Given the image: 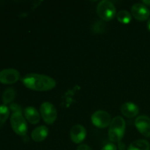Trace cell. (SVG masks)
<instances>
[{
	"mask_svg": "<svg viewBox=\"0 0 150 150\" xmlns=\"http://www.w3.org/2000/svg\"><path fill=\"white\" fill-rule=\"evenodd\" d=\"M10 115L9 108L5 105H0V127L4 124Z\"/></svg>",
	"mask_w": 150,
	"mask_h": 150,
	"instance_id": "e0dca14e",
	"label": "cell"
},
{
	"mask_svg": "<svg viewBox=\"0 0 150 150\" xmlns=\"http://www.w3.org/2000/svg\"><path fill=\"white\" fill-rule=\"evenodd\" d=\"M40 115L42 120L47 124L51 125L56 121L57 118V111L55 106L49 102L42 103L40 108Z\"/></svg>",
	"mask_w": 150,
	"mask_h": 150,
	"instance_id": "5b68a950",
	"label": "cell"
},
{
	"mask_svg": "<svg viewBox=\"0 0 150 150\" xmlns=\"http://www.w3.org/2000/svg\"><path fill=\"white\" fill-rule=\"evenodd\" d=\"M48 135V130L45 126L41 125L36 127L32 132V139L36 142H41L45 140Z\"/></svg>",
	"mask_w": 150,
	"mask_h": 150,
	"instance_id": "4fadbf2b",
	"label": "cell"
},
{
	"mask_svg": "<svg viewBox=\"0 0 150 150\" xmlns=\"http://www.w3.org/2000/svg\"><path fill=\"white\" fill-rule=\"evenodd\" d=\"M20 78L19 72L16 69L7 68L0 71V82L5 84H12Z\"/></svg>",
	"mask_w": 150,
	"mask_h": 150,
	"instance_id": "ba28073f",
	"label": "cell"
},
{
	"mask_svg": "<svg viewBox=\"0 0 150 150\" xmlns=\"http://www.w3.org/2000/svg\"><path fill=\"white\" fill-rule=\"evenodd\" d=\"M147 28L150 32V18L149 19V21H148V22H147Z\"/></svg>",
	"mask_w": 150,
	"mask_h": 150,
	"instance_id": "cb8c5ba5",
	"label": "cell"
},
{
	"mask_svg": "<svg viewBox=\"0 0 150 150\" xmlns=\"http://www.w3.org/2000/svg\"><path fill=\"white\" fill-rule=\"evenodd\" d=\"M139 112V107L133 103H125L121 106V113L127 118H133L136 117Z\"/></svg>",
	"mask_w": 150,
	"mask_h": 150,
	"instance_id": "8fae6325",
	"label": "cell"
},
{
	"mask_svg": "<svg viewBox=\"0 0 150 150\" xmlns=\"http://www.w3.org/2000/svg\"><path fill=\"white\" fill-rule=\"evenodd\" d=\"M125 121L120 116L114 117L110 124L108 130V138L113 143H119L124 136L125 130Z\"/></svg>",
	"mask_w": 150,
	"mask_h": 150,
	"instance_id": "7a4b0ae2",
	"label": "cell"
},
{
	"mask_svg": "<svg viewBox=\"0 0 150 150\" xmlns=\"http://www.w3.org/2000/svg\"><path fill=\"white\" fill-rule=\"evenodd\" d=\"M143 4H146V5H150V1H147V0H144Z\"/></svg>",
	"mask_w": 150,
	"mask_h": 150,
	"instance_id": "603a6c76",
	"label": "cell"
},
{
	"mask_svg": "<svg viewBox=\"0 0 150 150\" xmlns=\"http://www.w3.org/2000/svg\"><path fill=\"white\" fill-rule=\"evenodd\" d=\"M132 16L139 21H144L149 17L150 12L145 4L142 3H136L131 8Z\"/></svg>",
	"mask_w": 150,
	"mask_h": 150,
	"instance_id": "52a82bcc",
	"label": "cell"
},
{
	"mask_svg": "<svg viewBox=\"0 0 150 150\" xmlns=\"http://www.w3.org/2000/svg\"><path fill=\"white\" fill-rule=\"evenodd\" d=\"M127 150H150V144L147 141L139 139L132 142Z\"/></svg>",
	"mask_w": 150,
	"mask_h": 150,
	"instance_id": "5bb4252c",
	"label": "cell"
},
{
	"mask_svg": "<svg viewBox=\"0 0 150 150\" xmlns=\"http://www.w3.org/2000/svg\"><path fill=\"white\" fill-rule=\"evenodd\" d=\"M136 128L145 137H150V118L147 116L142 115L136 118L135 121Z\"/></svg>",
	"mask_w": 150,
	"mask_h": 150,
	"instance_id": "9c48e42d",
	"label": "cell"
},
{
	"mask_svg": "<svg viewBox=\"0 0 150 150\" xmlns=\"http://www.w3.org/2000/svg\"><path fill=\"white\" fill-rule=\"evenodd\" d=\"M23 113H24L25 118L31 124H38L40 122V114L38 111V110L34 108V107H26L24 109V111H23Z\"/></svg>",
	"mask_w": 150,
	"mask_h": 150,
	"instance_id": "7c38bea8",
	"label": "cell"
},
{
	"mask_svg": "<svg viewBox=\"0 0 150 150\" xmlns=\"http://www.w3.org/2000/svg\"><path fill=\"white\" fill-rule=\"evenodd\" d=\"M97 13L101 19L105 21H111L117 14L116 7L111 1L103 0L100 1L97 7Z\"/></svg>",
	"mask_w": 150,
	"mask_h": 150,
	"instance_id": "3957f363",
	"label": "cell"
},
{
	"mask_svg": "<svg viewBox=\"0 0 150 150\" xmlns=\"http://www.w3.org/2000/svg\"><path fill=\"white\" fill-rule=\"evenodd\" d=\"M117 20L123 24H127L131 21L132 16L127 10H121L117 14Z\"/></svg>",
	"mask_w": 150,
	"mask_h": 150,
	"instance_id": "9a60e30c",
	"label": "cell"
},
{
	"mask_svg": "<svg viewBox=\"0 0 150 150\" xmlns=\"http://www.w3.org/2000/svg\"><path fill=\"white\" fill-rule=\"evenodd\" d=\"M70 136L73 143L81 144L86 138V129L81 125H76L70 130Z\"/></svg>",
	"mask_w": 150,
	"mask_h": 150,
	"instance_id": "30bf717a",
	"label": "cell"
},
{
	"mask_svg": "<svg viewBox=\"0 0 150 150\" xmlns=\"http://www.w3.org/2000/svg\"><path fill=\"white\" fill-rule=\"evenodd\" d=\"M77 150H92V149L86 144H81L78 146Z\"/></svg>",
	"mask_w": 150,
	"mask_h": 150,
	"instance_id": "44dd1931",
	"label": "cell"
},
{
	"mask_svg": "<svg viewBox=\"0 0 150 150\" xmlns=\"http://www.w3.org/2000/svg\"><path fill=\"white\" fill-rule=\"evenodd\" d=\"M16 96V91L13 88H8L3 92L2 95V101L4 103V105L8 104L11 103L14 100Z\"/></svg>",
	"mask_w": 150,
	"mask_h": 150,
	"instance_id": "2e32d148",
	"label": "cell"
},
{
	"mask_svg": "<svg viewBox=\"0 0 150 150\" xmlns=\"http://www.w3.org/2000/svg\"><path fill=\"white\" fill-rule=\"evenodd\" d=\"M10 124L13 131L23 136L27 133V124L21 112H13L10 117Z\"/></svg>",
	"mask_w": 150,
	"mask_h": 150,
	"instance_id": "277c9868",
	"label": "cell"
},
{
	"mask_svg": "<svg viewBox=\"0 0 150 150\" xmlns=\"http://www.w3.org/2000/svg\"><path fill=\"white\" fill-rule=\"evenodd\" d=\"M10 109L13 111V112H21V108L16 103H12L10 106Z\"/></svg>",
	"mask_w": 150,
	"mask_h": 150,
	"instance_id": "d6986e66",
	"label": "cell"
},
{
	"mask_svg": "<svg viewBox=\"0 0 150 150\" xmlns=\"http://www.w3.org/2000/svg\"><path fill=\"white\" fill-rule=\"evenodd\" d=\"M21 82L28 89L39 92L51 90L56 86V81L48 76L38 73H30L23 76Z\"/></svg>",
	"mask_w": 150,
	"mask_h": 150,
	"instance_id": "6da1fadb",
	"label": "cell"
},
{
	"mask_svg": "<svg viewBox=\"0 0 150 150\" xmlns=\"http://www.w3.org/2000/svg\"><path fill=\"white\" fill-rule=\"evenodd\" d=\"M101 150H117V146H116V145L114 144L110 143L106 144L105 146H104Z\"/></svg>",
	"mask_w": 150,
	"mask_h": 150,
	"instance_id": "ffe728a7",
	"label": "cell"
},
{
	"mask_svg": "<svg viewBox=\"0 0 150 150\" xmlns=\"http://www.w3.org/2000/svg\"><path fill=\"white\" fill-rule=\"evenodd\" d=\"M105 25L104 24L103 21H97L95 24L93 25V30L96 33H103L105 31Z\"/></svg>",
	"mask_w": 150,
	"mask_h": 150,
	"instance_id": "ac0fdd59",
	"label": "cell"
},
{
	"mask_svg": "<svg viewBox=\"0 0 150 150\" xmlns=\"http://www.w3.org/2000/svg\"><path fill=\"white\" fill-rule=\"evenodd\" d=\"M92 124L99 128H104L110 125L111 122V115L105 111H97L91 117Z\"/></svg>",
	"mask_w": 150,
	"mask_h": 150,
	"instance_id": "8992f818",
	"label": "cell"
},
{
	"mask_svg": "<svg viewBox=\"0 0 150 150\" xmlns=\"http://www.w3.org/2000/svg\"><path fill=\"white\" fill-rule=\"evenodd\" d=\"M119 144H118V146H119V149L120 150H125V144L123 143H122L121 142H119Z\"/></svg>",
	"mask_w": 150,
	"mask_h": 150,
	"instance_id": "7402d4cb",
	"label": "cell"
}]
</instances>
